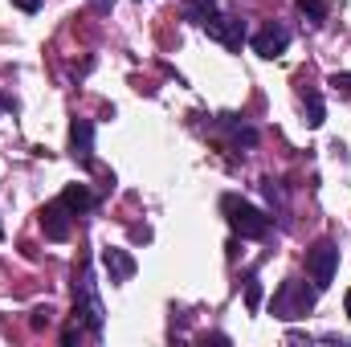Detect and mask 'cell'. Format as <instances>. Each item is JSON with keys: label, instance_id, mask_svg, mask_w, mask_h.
Here are the masks:
<instances>
[{"label": "cell", "instance_id": "1", "mask_svg": "<svg viewBox=\"0 0 351 347\" xmlns=\"http://www.w3.org/2000/svg\"><path fill=\"white\" fill-rule=\"evenodd\" d=\"M221 213H225V221L233 225V233L237 237H245V241H262L265 233H269V217H265L262 208H254L250 200H241V196H221Z\"/></svg>", "mask_w": 351, "mask_h": 347}, {"label": "cell", "instance_id": "2", "mask_svg": "<svg viewBox=\"0 0 351 347\" xmlns=\"http://www.w3.org/2000/svg\"><path fill=\"white\" fill-rule=\"evenodd\" d=\"M74 319L86 323L90 335H102L106 315H102V302H98V294H94V278H90L86 261H82V270H78V278H74Z\"/></svg>", "mask_w": 351, "mask_h": 347}, {"label": "cell", "instance_id": "3", "mask_svg": "<svg viewBox=\"0 0 351 347\" xmlns=\"http://www.w3.org/2000/svg\"><path fill=\"white\" fill-rule=\"evenodd\" d=\"M311 307H315V290H306V282H298V278H286V282L278 286L274 302H269V311H274L278 319H286V323L311 315Z\"/></svg>", "mask_w": 351, "mask_h": 347}, {"label": "cell", "instance_id": "4", "mask_svg": "<svg viewBox=\"0 0 351 347\" xmlns=\"http://www.w3.org/2000/svg\"><path fill=\"white\" fill-rule=\"evenodd\" d=\"M335 270H339V246H335V241H319V246L306 254V274H311L315 290H327L331 278H335Z\"/></svg>", "mask_w": 351, "mask_h": 347}, {"label": "cell", "instance_id": "5", "mask_svg": "<svg viewBox=\"0 0 351 347\" xmlns=\"http://www.w3.org/2000/svg\"><path fill=\"white\" fill-rule=\"evenodd\" d=\"M213 41H221L225 49H241L245 45V25L237 21V16H225V12H213L204 25H200Z\"/></svg>", "mask_w": 351, "mask_h": 347}, {"label": "cell", "instance_id": "6", "mask_svg": "<svg viewBox=\"0 0 351 347\" xmlns=\"http://www.w3.org/2000/svg\"><path fill=\"white\" fill-rule=\"evenodd\" d=\"M70 217H74V213L62 204V196H58L53 204H45V208H41V229H45V237H49V241H70V229H74Z\"/></svg>", "mask_w": 351, "mask_h": 347}, {"label": "cell", "instance_id": "7", "mask_svg": "<svg viewBox=\"0 0 351 347\" xmlns=\"http://www.w3.org/2000/svg\"><path fill=\"white\" fill-rule=\"evenodd\" d=\"M70 152H74V160L82 168L94 164V123L90 119H74L70 123Z\"/></svg>", "mask_w": 351, "mask_h": 347}, {"label": "cell", "instance_id": "8", "mask_svg": "<svg viewBox=\"0 0 351 347\" xmlns=\"http://www.w3.org/2000/svg\"><path fill=\"white\" fill-rule=\"evenodd\" d=\"M286 45H290V29L286 25H262L258 33H254V49L262 53V58H278V53H286Z\"/></svg>", "mask_w": 351, "mask_h": 347}, {"label": "cell", "instance_id": "9", "mask_svg": "<svg viewBox=\"0 0 351 347\" xmlns=\"http://www.w3.org/2000/svg\"><path fill=\"white\" fill-rule=\"evenodd\" d=\"M102 265H106V274H110V282H127L139 265L135 258L127 254V250H102Z\"/></svg>", "mask_w": 351, "mask_h": 347}, {"label": "cell", "instance_id": "10", "mask_svg": "<svg viewBox=\"0 0 351 347\" xmlns=\"http://www.w3.org/2000/svg\"><path fill=\"white\" fill-rule=\"evenodd\" d=\"M62 204H66V208H70V213L78 217V213H90V208L98 204V196L90 192L86 184H70V188L62 192Z\"/></svg>", "mask_w": 351, "mask_h": 347}, {"label": "cell", "instance_id": "11", "mask_svg": "<svg viewBox=\"0 0 351 347\" xmlns=\"http://www.w3.org/2000/svg\"><path fill=\"white\" fill-rule=\"evenodd\" d=\"M213 12H217V0H184V16L196 21V25H204Z\"/></svg>", "mask_w": 351, "mask_h": 347}, {"label": "cell", "instance_id": "12", "mask_svg": "<svg viewBox=\"0 0 351 347\" xmlns=\"http://www.w3.org/2000/svg\"><path fill=\"white\" fill-rule=\"evenodd\" d=\"M302 102H306V123H311V127H323V119H327L323 98H319L315 90H302Z\"/></svg>", "mask_w": 351, "mask_h": 347}, {"label": "cell", "instance_id": "13", "mask_svg": "<svg viewBox=\"0 0 351 347\" xmlns=\"http://www.w3.org/2000/svg\"><path fill=\"white\" fill-rule=\"evenodd\" d=\"M298 12H302L311 25H323V21H327V0H298Z\"/></svg>", "mask_w": 351, "mask_h": 347}, {"label": "cell", "instance_id": "14", "mask_svg": "<svg viewBox=\"0 0 351 347\" xmlns=\"http://www.w3.org/2000/svg\"><path fill=\"white\" fill-rule=\"evenodd\" d=\"M245 307H250V311H254V315H258V311H262V282H258V278H254V274H250V278H245Z\"/></svg>", "mask_w": 351, "mask_h": 347}, {"label": "cell", "instance_id": "15", "mask_svg": "<svg viewBox=\"0 0 351 347\" xmlns=\"http://www.w3.org/2000/svg\"><path fill=\"white\" fill-rule=\"evenodd\" d=\"M331 86L339 90V94H348V98H351V74H331Z\"/></svg>", "mask_w": 351, "mask_h": 347}, {"label": "cell", "instance_id": "16", "mask_svg": "<svg viewBox=\"0 0 351 347\" xmlns=\"http://www.w3.org/2000/svg\"><path fill=\"white\" fill-rule=\"evenodd\" d=\"M49 315H53L49 307H45V311H33V327H49Z\"/></svg>", "mask_w": 351, "mask_h": 347}, {"label": "cell", "instance_id": "17", "mask_svg": "<svg viewBox=\"0 0 351 347\" xmlns=\"http://www.w3.org/2000/svg\"><path fill=\"white\" fill-rule=\"evenodd\" d=\"M12 4H16L21 12H37V8H41V0H12Z\"/></svg>", "mask_w": 351, "mask_h": 347}, {"label": "cell", "instance_id": "18", "mask_svg": "<svg viewBox=\"0 0 351 347\" xmlns=\"http://www.w3.org/2000/svg\"><path fill=\"white\" fill-rule=\"evenodd\" d=\"M8 106H12V102H8V98H4V94H0V110H8Z\"/></svg>", "mask_w": 351, "mask_h": 347}, {"label": "cell", "instance_id": "19", "mask_svg": "<svg viewBox=\"0 0 351 347\" xmlns=\"http://www.w3.org/2000/svg\"><path fill=\"white\" fill-rule=\"evenodd\" d=\"M343 307H348V315H351V290H348V298H343Z\"/></svg>", "mask_w": 351, "mask_h": 347}, {"label": "cell", "instance_id": "20", "mask_svg": "<svg viewBox=\"0 0 351 347\" xmlns=\"http://www.w3.org/2000/svg\"><path fill=\"white\" fill-rule=\"evenodd\" d=\"M0 237H4V233H0Z\"/></svg>", "mask_w": 351, "mask_h": 347}]
</instances>
